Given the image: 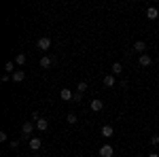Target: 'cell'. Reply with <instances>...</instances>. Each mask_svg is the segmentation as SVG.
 <instances>
[{"label": "cell", "mask_w": 159, "mask_h": 157, "mask_svg": "<svg viewBox=\"0 0 159 157\" xmlns=\"http://www.w3.org/2000/svg\"><path fill=\"white\" fill-rule=\"evenodd\" d=\"M32 132H34V123H32V121H24V125H21V136L30 140V138H34Z\"/></svg>", "instance_id": "1"}, {"label": "cell", "mask_w": 159, "mask_h": 157, "mask_svg": "<svg viewBox=\"0 0 159 157\" xmlns=\"http://www.w3.org/2000/svg\"><path fill=\"white\" fill-rule=\"evenodd\" d=\"M51 45H53V43H51V38H49V36H40V38L36 40V47L40 49V51H49Z\"/></svg>", "instance_id": "2"}, {"label": "cell", "mask_w": 159, "mask_h": 157, "mask_svg": "<svg viewBox=\"0 0 159 157\" xmlns=\"http://www.w3.org/2000/svg\"><path fill=\"white\" fill-rule=\"evenodd\" d=\"M98 155L100 157H112V155H115V146H112V145H102V146H100V151H98Z\"/></svg>", "instance_id": "3"}, {"label": "cell", "mask_w": 159, "mask_h": 157, "mask_svg": "<svg viewBox=\"0 0 159 157\" xmlns=\"http://www.w3.org/2000/svg\"><path fill=\"white\" fill-rule=\"evenodd\" d=\"M100 136H102V138H112V136H115V127H112V125H102Z\"/></svg>", "instance_id": "4"}, {"label": "cell", "mask_w": 159, "mask_h": 157, "mask_svg": "<svg viewBox=\"0 0 159 157\" xmlns=\"http://www.w3.org/2000/svg\"><path fill=\"white\" fill-rule=\"evenodd\" d=\"M138 64H140V66H142V68H148V66H151V64H153V58H151V55H148V53H142V55H140V58H138Z\"/></svg>", "instance_id": "5"}, {"label": "cell", "mask_w": 159, "mask_h": 157, "mask_svg": "<svg viewBox=\"0 0 159 157\" xmlns=\"http://www.w3.org/2000/svg\"><path fill=\"white\" fill-rule=\"evenodd\" d=\"M24 79H25V72L19 68V70H15V72L11 74V81L13 83H24Z\"/></svg>", "instance_id": "6"}, {"label": "cell", "mask_w": 159, "mask_h": 157, "mask_svg": "<svg viewBox=\"0 0 159 157\" xmlns=\"http://www.w3.org/2000/svg\"><path fill=\"white\" fill-rule=\"evenodd\" d=\"M132 51H136V53H140V55H142V53L147 51V43H144V40H136L134 47H132Z\"/></svg>", "instance_id": "7"}, {"label": "cell", "mask_w": 159, "mask_h": 157, "mask_svg": "<svg viewBox=\"0 0 159 157\" xmlns=\"http://www.w3.org/2000/svg\"><path fill=\"white\" fill-rule=\"evenodd\" d=\"M89 109L93 110V113H100V110L104 109V102H102V100H98V98H96V100H91V102H89Z\"/></svg>", "instance_id": "8"}, {"label": "cell", "mask_w": 159, "mask_h": 157, "mask_svg": "<svg viewBox=\"0 0 159 157\" xmlns=\"http://www.w3.org/2000/svg\"><path fill=\"white\" fill-rule=\"evenodd\" d=\"M60 98H61V100H64V102H72L74 94H72V91H70V89H68V87H64V89H61V91H60Z\"/></svg>", "instance_id": "9"}, {"label": "cell", "mask_w": 159, "mask_h": 157, "mask_svg": "<svg viewBox=\"0 0 159 157\" xmlns=\"http://www.w3.org/2000/svg\"><path fill=\"white\" fill-rule=\"evenodd\" d=\"M28 142H30V149H32V151H40V149H43V140L36 138V136H34V138H30Z\"/></svg>", "instance_id": "10"}, {"label": "cell", "mask_w": 159, "mask_h": 157, "mask_svg": "<svg viewBox=\"0 0 159 157\" xmlns=\"http://www.w3.org/2000/svg\"><path fill=\"white\" fill-rule=\"evenodd\" d=\"M47 127H49V119H43V117H40V119L36 121V130L38 132H47Z\"/></svg>", "instance_id": "11"}, {"label": "cell", "mask_w": 159, "mask_h": 157, "mask_svg": "<svg viewBox=\"0 0 159 157\" xmlns=\"http://www.w3.org/2000/svg\"><path fill=\"white\" fill-rule=\"evenodd\" d=\"M102 83H104V87H115V85H117V81H115V74H106V76L102 79Z\"/></svg>", "instance_id": "12"}, {"label": "cell", "mask_w": 159, "mask_h": 157, "mask_svg": "<svg viewBox=\"0 0 159 157\" xmlns=\"http://www.w3.org/2000/svg\"><path fill=\"white\" fill-rule=\"evenodd\" d=\"M147 17H148V19H155V21H157V19H159V11L155 9V7H148V9H147Z\"/></svg>", "instance_id": "13"}, {"label": "cell", "mask_w": 159, "mask_h": 157, "mask_svg": "<svg viewBox=\"0 0 159 157\" xmlns=\"http://www.w3.org/2000/svg\"><path fill=\"white\" fill-rule=\"evenodd\" d=\"M121 72H123V66L119 64V62H115V64L110 66V74H115V76H119Z\"/></svg>", "instance_id": "14"}, {"label": "cell", "mask_w": 159, "mask_h": 157, "mask_svg": "<svg viewBox=\"0 0 159 157\" xmlns=\"http://www.w3.org/2000/svg\"><path fill=\"white\" fill-rule=\"evenodd\" d=\"M38 64H40V68H51V64H53V60H51L49 55H43Z\"/></svg>", "instance_id": "15"}, {"label": "cell", "mask_w": 159, "mask_h": 157, "mask_svg": "<svg viewBox=\"0 0 159 157\" xmlns=\"http://www.w3.org/2000/svg\"><path fill=\"white\" fill-rule=\"evenodd\" d=\"M25 62H28V58H25V53H19V55L15 58V64H17V66H25Z\"/></svg>", "instance_id": "16"}, {"label": "cell", "mask_w": 159, "mask_h": 157, "mask_svg": "<svg viewBox=\"0 0 159 157\" xmlns=\"http://www.w3.org/2000/svg\"><path fill=\"white\" fill-rule=\"evenodd\" d=\"M15 66H17V64L7 62V64H4V72H7V74H13V72H15Z\"/></svg>", "instance_id": "17"}, {"label": "cell", "mask_w": 159, "mask_h": 157, "mask_svg": "<svg viewBox=\"0 0 159 157\" xmlns=\"http://www.w3.org/2000/svg\"><path fill=\"white\" fill-rule=\"evenodd\" d=\"M66 121H68V123H70V125H74V123H76V121H79V117H76V115H74V113H68V115H66Z\"/></svg>", "instance_id": "18"}, {"label": "cell", "mask_w": 159, "mask_h": 157, "mask_svg": "<svg viewBox=\"0 0 159 157\" xmlns=\"http://www.w3.org/2000/svg\"><path fill=\"white\" fill-rule=\"evenodd\" d=\"M85 91H87V83H85V81H81V83L76 85V94H85Z\"/></svg>", "instance_id": "19"}, {"label": "cell", "mask_w": 159, "mask_h": 157, "mask_svg": "<svg viewBox=\"0 0 159 157\" xmlns=\"http://www.w3.org/2000/svg\"><path fill=\"white\" fill-rule=\"evenodd\" d=\"M151 145H153V146L159 145V134H153V136H151Z\"/></svg>", "instance_id": "20"}, {"label": "cell", "mask_w": 159, "mask_h": 157, "mask_svg": "<svg viewBox=\"0 0 159 157\" xmlns=\"http://www.w3.org/2000/svg\"><path fill=\"white\" fill-rule=\"evenodd\" d=\"M40 119V113H38V110H34V113H32V119L30 121H38Z\"/></svg>", "instance_id": "21"}, {"label": "cell", "mask_w": 159, "mask_h": 157, "mask_svg": "<svg viewBox=\"0 0 159 157\" xmlns=\"http://www.w3.org/2000/svg\"><path fill=\"white\" fill-rule=\"evenodd\" d=\"M9 140V136H7V132H0V142H7Z\"/></svg>", "instance_id": "22"}, {"label": "cell", "mask_w": 159, "mask_h": 157, "mask_svg": "<svg viewBox=\"0 0 159 157\" xmlns=\"http://www.w3.org/2000/svg\"><path fill=\"white\" fill-rule=\"evenodd\" d=\"M9 145H11V149H17V146H19V140H11Z\"/></svg>", "instance_id": "23"}, {"label": "cell", "mask_w": 159, "mask_h": 157, "mask_svg": "<svg viewBox=\"0 0 159 157\" xmlns=\"http://www.w3.org/2000/svg\"><path fill=\"white\" fill-rule=\"evenodd\" d=\"M7 81H11V74L4 72V74H2V83H7Z\"/></svg>", "instance_id": "24"}, {"label": "cell", "mask_w": 159, "mask_h": 157, "mask_svg": "<svg viewBox=\"0 0 159 157\" xmlns=\"http://www.w3.org/2000/svg\"><path fill=\"white\" fill-rule=\"evenodd\" d=\"M148 157H159V153H148Z\"/></svg>", "instance_id": "25"}, {"label": "cell", "mask_w": 159, "mask_h": 157, "mask_svg": "<svg viewBox=\"0 0 159 157\" xmlns=\"http://www.w3.org/2000/svg\"><path fill=\"white\" fill-rule=\"evenodd\" d=\"M157 25H159V19H157Z\"/></svg>", "instance_id": "26"}]
</instances>
